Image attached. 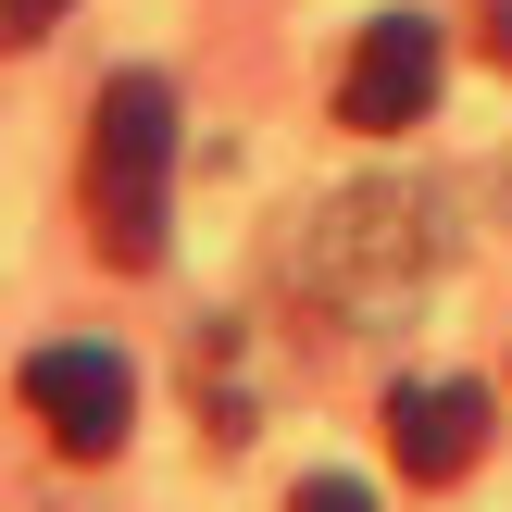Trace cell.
I'll use <instances>...</instances> for the list:
<instances>
[{
  "label": "cell",
  "instance_id": "1",
  "mask_svg": "<svg viewBox=\"0 0 512 512\" xmlns=\"http://www.w3.org/2000/svg\"><path fill=\"white\" fill-rule=\"evenodd\" d=\"M75 200H88L100 263H125V275L163 263V225H175V88H163V75H113V88L88 100Z\"/></svg>",
  "mask_w": 512,
  "mask_h": 512
},
{
  "label": "cell",
  "instance_id": "2",
  "mask_svg": "<svg viewBox=\"0 0 512 512\" xmlns=\"http://www.w3.org/2000/svg\"><path fill=\"white\" fill-rule=\"evenodd\" d=\"M425 200H400V188H350V200H325V225L300 238V275H313L338 313H375V300H400L425 275Z\"/></svg>",
  "mask_w": 512,
  "mask_h": 512
},
{
  "label": "cell",
  "instance_id": "3",
  "mask_svg": "<svg viewBox=\"0 0 512 512\" xmlns=\"http://www.w3.org/2000/svg\"><path fill=\"white\" fill-rule=\"evenodd\" d=\"M25 413L50 425V450H63V463H113L125 425H138V375H125L100 338H75V350H25Z\"/></svg>",
  "mask_w": 512,
  "mask_h": 512
},
{
  "label": "cell",
  "instance_id": "4",
  "mask_svg": "<svg viewBox=\"0 0 512 512\" xmlns=\"http://www.w3.org/2000/svg\"><path fill=\"white\" fill-rule=\"evenodd\" d=\"M438 25L425 13H375L363 50H350L338 75V125H363V138H400V125H425V100H438Z\"/></svg>",
  "mask_w": 512,
  "mask_h": 512
},
{
  "label": "cell",
  "instance_id": "5",
  "mask_svg": "<svg viewBox=\"0 0 512 512\" xmlns=\"http://www.w3.org/2000/svg\"><path fill=\"white\" fill-rule=\"evenodd\" d=\"M388 450H400L413 488L475 475V450H488V388H463V375H413V388H388Z\"/></svg>",
  "mask_w": 512,
  "mask_h": 512
},
{
  "label": "cell",
  "instance_id": "6",
  "mask_svg": "<svg viewBox=\"0 0 512 512\" xmlns=\"http://www.w3.org/2000/svg\"><path fill=\"white\" fill-rule=\"evenodd\" d=\"M288 512H375V488H363V475H300Z\"/></svg>",
  "mask_w": 512,
  "mask_h": 512
},
{
  "label": "cell",
  "instance_id": "7",
  "mask_svg": "<svg viewBox=\"0 0 512 512\" xmlns=\"http://www.w3.org/2000/svg\"><path fill=\"white\" fill-rule=\"evenodd\" d=\"M75 0H0V50H25V38H50Z\"/></svg>",
  "mask_w": 512,
  "mask_h": 512
}]
</instances>
